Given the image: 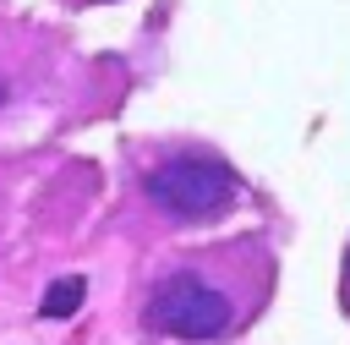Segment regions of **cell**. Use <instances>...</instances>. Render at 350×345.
Returning a JSON list of instances; mask_svg holds the SVG:
<instances>
[{
  "mask_svg": "<svg viewBox=\"0 0 350 345\" xmlns=\"http://www.w3.org/2000/svg\"><path fill=\"white\" fill-rule=\"evenodd\" d=\"M268 290H273V252L257 235H246L208 252L202 263L170 268L148 290L142 323L170 340H224L262 312Z\"/></svg>",
  "mask_w": 350,
  "mask_h": 345,
  "instance_id": "cell-1",
  "label": "cell"
},
{
  "mask_svg": "<svg viewBox=\"0 0 350 345\" xmlns=\"http://www.w3.org/2000/svg\"><path fill=\"white\" fill-rule=\"evenodd\" d=\"M148 203L180 225H202V219H219L241 203V175L219 159V153H170L148 170L142 181Z\"/></svg>",
  "mask_w": 350,
  "mask_h": 345,
  "instance_id": "cell-2",
  "label": "cell"
},
{
  "mask_svg": "<svg viewBox=\"0 0 350 345\" xmlns=\"http://www.w3.org/2000/svg\"><path fill=\"white\" fill-rule=\"evenodd\" d=\"M82 296H88V279H77V274H66V279H55V285L44 290V301H38V312H44V318H71V312L82 307Z\"/></svg>",
  "mask_w": 350,
  "mask_h": 345,
  "instance_id": "cell-3",
  "label": "cell"
},
{
  "mask_svg": "<svg viewBox=\"0 0 350 345\" xmlns=\"http://www.w3.org/2000/svg\"><path fill=\"white\" fill-rule=\"evenodd\" d=\"M339 307L350 318V246H345V263H339Z\"/></svg>",
  "mask_w": 350,
  "mask_h": 345,
  "instance_id": "cell-4",
  "label": "cell"
},
{
  "mask_svg": "<svg viewBox=\"0 0 350 345\" xmlns=\"http://www.w3.org/2000/svg\"><path fill=\"white\" fill-rule=\"evenodd\" d=\"M0 104H5V77H0Z\"/></svg>",
  "mask_w": 350,
  "mask_h": 345,
  "instance_id": "cell-5",
  "label": "cell"
}]
</instances>
